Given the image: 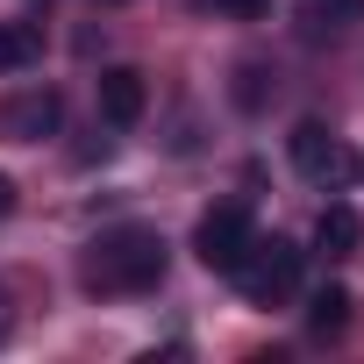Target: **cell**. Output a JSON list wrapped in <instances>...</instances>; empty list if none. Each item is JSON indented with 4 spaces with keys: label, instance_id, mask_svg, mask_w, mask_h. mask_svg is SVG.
<instances>
[{
    "label": "cell",
    "instance_id": "cell-1",
    "mask_svg": "<svg viewBox=\"0 0 364 364\" xmlns=\"http://www.w3.org/2000/svg\"><path fill=\"white\" fill-rule=\"evenodd\" d=\"M164 279V236L157 229H107L86 250V286L93 293H150Z\"/></svg>",
    "mask_w": 364,
    "mask_h": 364
},
{
    "label": "cell",
    "instance_id": "cell-2",
    "mask_svg": "<svg viewBox=\"0 0 364 364\" xmlns=\"http://www.w3.org/2000/svg\"><path fill=\"white\" fill-rule=\"evenodd\" d=\"M229 279H236L257 307H279V300L300 286V250H293L286 236H272V243H257V236H250V250H243V264H236Z\"/></svg>",
    "mask_w": 364,
    "mask_h": 364
},
{
    "label": "cell",
    "instance_id": "cell-3",
    "mask_svg": "<svg viewBox=\"0 0 364 364\" xmlns=\"http://www.w3.org/2000/svg\"><path fill=\"white\" fill-rule=\"evenodd\" d=\"M250 208L243 200H222V208H208L200 215V229H193V250H200V264L208 272H236L243 264V250H250Z\"/></svg>",
    "mask_w": 364,
    "mask_h": 364
},
{
    "label": "cell",
    "instance_id": "cell-4",
    "mask_svg": "<svg viewBox=\"0 0 364 364\" xmlns=\"http://www.w3.org/2000/svg\"><path fill=\"white\" fill-rule=\"evenodd\" d=\"M58 122H65V100L50 86H36V93H22V100L0 107V129H8L15 143H43V136H58Z\"/></svg>",
    "mask_w": 364,
    "mask_h": 364
},
{
    "label": "cell",
    "instance_id": "cell-5",
    "mask_svg": "<svg viewBox=\"0 0 364 364\" xmlns=\"http://www.w3.org/2000/svg\"><path fill=\"white\" fill-rule=\"evenodd\" d=\"M143 107H150L143 72H136V65H107V72H100V114H107V129H136Z\"/></svg>",
    "mask_w": 364,
    "mask_h": 364
},
{
    "label": "cell",
    "instance_id": "cell-6",
    "mask_svg": "<svg viewBox=\"0 0 364 364\" xmlns=\"http://www.w3.org/2000/svg\"><path fill=\"white\" fill-rule=\"evenodd\" d=\"M286 150H293V164H300L307 178H336V171H343V143L328 136V122H300Z\"/></svg>",
    "mask_w": 364,
    "mask_h": 364
},
{
    "label": "cell",
    "instance_id": "cell-7",
    "mask_svg": "<svg viewBox=\"0 0 364 364\" xmlns=\"http://www.w3.org/2000/svg\"><path fill=\"white\" fill-rule=\"evenodd\" d=\"M314 243H321L328 257H350V250L364 243V222H357L350 208H321V222H314Z\"/></svg>",
    "mask_w": 364,
    "mask_h": 364
},
{
    "label": "cell",
    "instance_id": "cell-8",
    "mask_svg": "<svg viewBox=\"0 0 364 364\" xmlns=\"http://www.w3.org/2000/svg\"><path fill=\"white\" fill-rule=\"evenodd\" d=\"M36 58H43L36 22H0V72H29Z\"/></svg>",
    "mask_w": 364,
    "mask_h": 364
},
{
    "label": "cell",
    "instance_id": "cell-9",
    "mask_svg": "<svg viewBox=\"0 0 364 364\" xmlns=\"http://www.w3.org/2000/svg\"><path fill=\"white\" fill-rule=\"evenodd\" d=\"M343 321H350V293H343V286H321V293L307 300V328H314V336H336Z\"/></svg>",
    "mask_w": 364,
    "mask_h": 364
},
{
    "label": "cell",
    "instance_id": "cell-10",
    "mask_svg": "<svg viewBox=\"0 0 364 364\" xmlns=\"http://www.w3.org/2000/svg\"><path fill=\"white\" fill-rule=\"evenodd\" d=\"M208 8H215V15H236V22H250V15H264V8H272V0H208Z\"/></svg>",
    "mask_w": 364,
    "mask_h": 364
},
{
    "label": "cell",
    "instance_id": "cell-11",
    "mask_svg": "<svg viewBox=\"0 0 364 364\" xmlns=\"http://www.w3.org/2000/svg\"><path fill=\"white\" fill-rule=\"evenodd\" d=\"M321 8H328L336 22H357V15H364V0H321Z\"/></svg>",
    "mask_w": 364,
    "mask_h": 364
},
{
    "label": "cell",
    "instance_id": "cell-12",
    "mask_svg": "<svg viewBox=\"0 0 364 364\" xmlns=\"http://www.w3.org/2000/svg\"><path fill=\"white\" fill-rule=\"evenodd\" d=\"M8 208H15V178L0 171V215H8Z\"/></svg>",
    "mask_w": 364,
    "mask_h": 364
},
{
    "label": "cell",
    "instance_id": "cell-13",
    "mask_svg": "<svg viewBox=\"0 0 364 364\" xmlns=\"http://www.w3.org/2000/svg\"><path fill=\"white\" fill-rule=\"evenodd\" d=\"M0 343H8V307H0Z\"/></svg>",
    "mask_w": 364,
    "mask_h": 364
},
{
    "label": "cell",
    "instance_id": "cell-14",
    "mask_svg": "<svg viewBox=\"0 0 364 364\" xmlns=\"http://www.w3.org/2000/svg\"><path fill=\"white\" fill-rule=\"evenodd\" d=\"M100 8H122V0H100Z\"/></svg>",
    "mask_w": 364,
    "mask_h": 364
}]
</instances>
